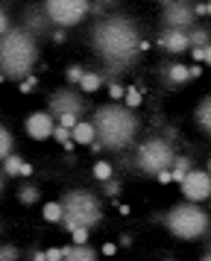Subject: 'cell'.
I'll use <instances>...</instances> for the list:
<instances>
[{
	"label": "cell",
	"mask_w": 211,
	"mask_h": 261,
	"mask_svg": "<svg viewBox=\"0 0 211 261\" xmlns=\"http://www.w3.org/2000/svg\"><path fill=\"white\" fill-rule=\"evenodd\" d=\"M94 53L112 68H126L141 53V36L129 18H106L91 33Z\"/></svg>",
	"instance_id": "obj_1"
},
{
	"label": "cell",
	"mask_w": 211,
	"mask_h": 261,
	"mask_svg": "<svg viewBox=\"0 0 211 261\" xmlns=\"http://www.w3.org/2000/svg\"><path fill=\"white\" fill-rule=\"evenodd\" d=\"M94 126H97V138L103 141L106 150H126L138 138L141 123L135 118V109L126 103H106L94 112Z\"/></svg>",
	"instance_id": "obj_2"
},
{
	"label": "cell",
	"mask_w": 211,
	"mask_h": 261,
	"mask_svg": "<svg viewBox=\"0 0 211 261\" xmlns=\"http://www.w3.org/2000/svg\"><path fill=\"white\" fill-rule=\"evenodd\" d=\"M35 62H38V44L27 27L0 36V71L6 80H18V83L27 80L33 73Z\"/></svg>",
	"instance_id": "obj_3"
},
{
	"label": "cell",
	"mask_w": 211,
	"mask_h": 261,
	"mask_svg": "<svg viewBox=\"0 0 211 261\" xmlns=\"http://www.w3.org/2000/svg\"><path fill=\"white\" fill-rule=\"evenodd\" d=\"M164 226H167V232L179 241H199V238L208 232L211 226V217L205 208H199V202H179L173 205L167 217H164Z\"/></svg>",
	"instance_id": "obj_4"
},
{
	"label": "cell",
	"mask_w": 211,
	"mask_h": 261,
	"mask_svg": "<svg viewBox=\"0 0 211 261\" xmlns=\"http://www.w3.org/2000/svg\"><path fill=\"white\" fill-rule=\"evenodd\" d=\"M62 205H65V217L62 223L65 229H76V226H85L91 229L103 220V212H100V200L94 197L91 191H68L62 197Z\"/></svg>",
	"instance_id": "obj_5"
},
{
	"label": "cell",
	"mask_w": 211,
	"mask_h": 261,
	"mask_svg": "<svg viewBox=\"0 0 211 261\" xmlns=\"http://www.w3.org/2000/svg\"><path fill=\"white\" fill-rule=\"evenodd\" d=\"M173 159H176V153H173V147H170L167 138H147L135 150V165H138V170L150 173V176L167 170V167L173 165Z\"/></svg>",
	"instance_id": "obj_6"
},
{
	"label": "cell",
	"mask_w": 211,
	"mask_h": 261,
	"mask_svg": "<svg viewBox=\"0 0 211 261\" xmlns=\"http://www.w3.org/2000/svg\"><path fill=\"white\" fill-rule=\"evenodd\" d=\"M44 12L53 27L70 30L82 24V18L91 12V0H44Z\"/></svg>",
	"instance_id": "obj_7"
},
{
	"label": "cell",
	"mask_w": 211,
	"mask_h": 261,
	"mask_svg": "<svg viewBox=\"0 0 211 261\" xmlns=\"http://www.w3.org/2000/svg\"><path fill=\"white\" fill-rule=\"evenodd\" d=\"M162 24H164V30H185V33H191L194 24H197L194 6H191L188 0H173V3H167L164 12H162Z\"/></svg>",
	"instance_id": "obj_8"
},
{
	"label": "cell",
	"mask_w": 211,
	"mask_h": 261,
	"mask_svg": "<svg viewBox=\"0 0 211 261\" xmlns=\"http://www.w3.org/2000/svg\"><path fill=\"white\" fill-rule=\"evenodd\" d=\"M179 191L182 197L191 202H202V200H211V173L208 170H197L191 167L185 173V179L179 182Z\"/></svg>",
	"instance_id": "obj_9"
},
{
	"label": "cell",
	"mask_w": 211,
	"mask_h": 261,
	"mask_svg": "<svg viewBox=\"0 0 211 261\" xmlns=\"http://www.w3.org/2000/svg\"><path fill=\"white\" fill-rule=\"evenodd\" d=\"M47 109L53 112V115H82L85 112V97L76 94L73 88H56L50 100H47Z\"/></svg>",
	"instance_id": "obj_10"
},
{
	"label": "cell",
	"mask_w": 211,
	"mask_h": 261,
	"mask_svg": "<svg viewBox=\"0 0 211 261\" xmlns=\"http://www.w3.org/2000/svg\"><path fill=\"white\" fill-rule=\"evenodd\" d=\"M23 129L33 141H47V138H53V129H56V115L50 109L47 112H33L23 120Z\"/></svg>",
	"instance_id": "obj_11"
},
{
	"label": "cell",
	"mask_w": 211,
	"mask_h": 261,
	"mask_svg": "<svg viewBox=\"0 0 211 261\" xmlns=\"http://www.w3.org/2000/svg\"><path fill=\"white\" fill-rule=\"evenodd\" d=\"M162 47L167 50V53L179 56V53L191 50V38H188L185 30H164L162 33Z\"/></svg>",
	"instance_id": "obj_12"
},
{
	"label": "cell",
	"mask_w": 211,
	"mask_h": 261,
	"mask_svg": "<svg viewBox=\"0 0 211 261\" xmlns=\"http://www.w3.org/2000/svg\"><path fill=\"white\" fill-rule=\"evenodd\" d=\"M62 255H65V261H94L97 249L88 244H68V247H62Z\"/></svg>",
	"instance_id": "obj_13"
},
{
	"label": "cell",
	"mask_w": 211,
	"mask_h": 261,
	"mask_svg": "<svg viewBox=\"0 0 211 261\" xmlns=\"http://www.w3.org/2000/svg\"><path fill=\"white\" fill-rule=\"evenodd\" d=\"M97 141V126H94V120H82L73 126V144H82V147H91Z\"/></svg>",
	"instance_id": "obj_14"
},
{
	"label": "cell",
	"mask_w": 211,
	"mask_h": 261,
	"mask_svg": "<svg viewBox=\"0 0 211 261\" xmlns=\"http://www.w3.org/2000/svg\"><path fill=\"white\" fill-rule=\"evenodd\" d=\"M194 120H197V126L205 135H211V94H205L199 100V106L194 109Z\"/></svg>",
	"instance_id": "obj_15"
},
{
	"label": "cell",
	"mask_w": 211,
	"mask_h": 261,
	"mask_svg": "<svg viewBox=\"0 0 211 261\" xmlns=\"http://www.w3.org/2000/svg\"><path fill=\"white\" fill-rule=\"evenodd\" d=\"M164 80L173 83V85H185V83H191V68L176 62V65H170V68L164 71Z\"/></svg>",
	"instance_id": "obj_16"
},
{
	"label": "cell",
	"mask_w": 211,
	"mask_h": 261,
	"mask_svg": "<svg viewBox=\"0 0 211 261\" xmlns=\"http://www.w3.org/2000/svg\"><path fill=\"white\" fill-rule=\"evenodd\" d=\"M82 94H94V91H100L103 88V73H97V71H85V76H82Z\"/></svg>",
	"instance_id": "obj_17"
},
{
	"label": "cell",
	"mask_w": 211,
	"mask_h": 261,
	"mask_svg": "<svg viewBox=\"0 0 211 261\" xmlns=\"http://www.w3.org/2000/svg\"><path fill=\"white\" fill-rule=\"evenodd\" d=\"M41 217H44L47 223H62V217H65V205H62V200L59 202H44Z\"/></svg>",
	"instance_id": "obj_18"
},
{
	"label": "cell",
	"mask_w": 211,
	"mask_h": 261,
	"mask_svg": "<svg viewBox=\"0 0 211 261\" xmlns=\"http://www.w3.org/2000/svg\"><path fill=\"white\" fill-rule=\"evenodd\" d=\"M191 165H194V162H191L188 155H176V159H173V165H170V173H173V182H182V179H185V173L191 170Z\"/></svg>",
	"instance_id": "obj_19"
},
{
	"label": "cell",
	"mask_w": 211,
	"mask_h": 261,
	"mask_svg": "<svg viewBox=\"0 0 211 261\" xmlns=\"http://www.w3.org/2000/svg\"><path fill=\"white\" fill-rule=\"evenodd\" d=\"M188 38H191V47H208L211 44V33L205 27H194V30L188 33Z\"/></svg>",
	"instance_id": "obj_20"
},
{
	"label": "cell",
	"mask_w": 211,
	"mask_h": 261,
	"mask_svg": "<svg viewBox=\"0 0 211 261\" xmlns=\"http://www.w3.org/2000/svg\"><path fill=\"white\" fill-rule=\"evenodd\" d=\"M0 165H3V173H6V176H21L23 159H21V155H15V153H9L3 162H0Z\"/></svg>",
	"instance_id": "obj_21"
},
{
	"label": "cell",
	"mask_w": 211,
	"mask_h": 261,
	"mask_svg": "<svg viewBox=\"0 0 211 261\" xmlns=\"http://www.w3.org/2000/svg\"><path fill=\"white\" fill-rule=\"evenodd\" d=\"M9 153H15V138H12V132L0 123V162H3Z\"/></svg>",
	"instance_id": "obj_22"
},
{
	"label": "cell",
	"mask_w": 211,
	"mask_h": 261,
	"mask_svg": "<svg viewBox=\"0 0 211 261\" xmlns=\"http://www.w3.org/2000/svg\"><path fill=\"white\" fill-rule=\"evenodd\" d=\"M53 141H59L62 147H73V129H68V126H62V123H56V129H53Z\"/></svg>",
	"instance_id": "obj_23"
},
{
	"label": "cell",
	"mask_w": 211,
	"mask_h": 261,
	"mask_svg": "<svg viewBox=\"0 0 211 261\" xmlns=\"http://www.w3.org/2000/svg\"><path fill=\"white\" fill-rule=\"evenodd\" d=\"M18 200H21L23 205H33V202H38V188L27 182L23 188H18Z\"/></svg>",
	"instance_id": "obj_24"
},
{
	"label": "cell",
	"mask_w": 211,
	"mask_h": 261,
	"mask_svg": "<svg viewBox=\"0 0 211 261\" xmlns=\"http://www.w3.org/2000/svg\"><path fill=\"white\" fill-rule=\"evenodd\" d=\"M91 173H94V179H97V182H106V179H112V176H115V167L109 165V162H97Z\"/></svg>",
	"instance_id": "obj_25"
},
{
	"label": "cell",
	"mask_w": 211,
	"mask_h": 261,
	"mask_svg": "<svg viewBox=\"0 0 211 261\" xmlns=\"http://www.w3.org/2000/svg\"><path fill=\"white\" fill-rule=\"evenodd\" d=\"M82 76H85V68L82 65H68V71H65V80H68L70 85H80Z\"/></svg>",
	"instance_id": "obj_26"
},
{
	"label": "cell",
	"mask_w": 211,
	"mask_h": 261,
	"mask_svg": "<svg viewBox=\"0 0 211 261\" xmlns=\"http://www.w3.org/2000/svg\"><path fill=\"white\" fill-rule=\"evenodd\" d=\"M141 100H144V97H141L138 88H126V94H123V103H126L129 109H138V106H141Z\"/></svg>",
	"instance_id": "obj_27"
},
{
	"label": "cell",
	"mask_w": 211,
	"mask_h": 261,
	"mask_svg": "<svg viewBox=\"0 0 211 261\" xmlns=\"http://www.w3.org/2000/svg\"><path fill=\"white\" fill-rule=\"evenodd\" d=\"M21 258V252H18V247H9V244H0V261H15Z\"/></svg>",
	"instance_id": "obj_28"
},
{
	"label": "cell",
	"mask_w": 211,
	"mask_h": 261,
	"mask_svg": "<svg viewBox=\"0 0 211 261\" xmlns=\"http://www.w3.org/2000/svg\"><path fill=\"white\" fill-rule=\"evenodd\" d=\"M123 94H126V88H123L120 83H112V85H109V97H112L115 103H123Z\"/></svg>",
	"instance_id": "obj_29"
},
{
	"label": "cell",
	"mask_w": 211,
	"mask_h": 261,
	"mask_svg": "<svg viewBox=\"0 0 211 261\" xmlns=\"http://www.w3.org/2000/svg\"><path fill=\"white\" fill-rule=\"evenodd\" d=\"M70 238H73V244H88V229L76 226V229H70Z\"/></svg>",
	"instance_id": "obj_30"
},
{
	"label": "cell",
	"mask_w": 211,
	"mask_h": 261,
	"mask_svg": "<svg viewBox=\"0 0 211 261\" xmlns=\"http://www.w3.org/2000/svg\"><path fill=\"white\" fill-rule=\"evenodd\" d=\"M56 123H62V126H68V129H73L76 123H80V115H59Z\"/></svg>",
	"instance_id": "obj_31"
},
{
	"label": "cell",
	"mask_w": 211,
	"mask_h": 261,
	"mask_svg": "<svg viewBox=\"0 0 211 261\" xmlns=\"http://www.w3.org/2000/svg\"><path fill=\"white\" fill-rule=\"evenodd\" d=\"M106 194H109V197H117V194H120V182H117V179L115 176H112V179H106Z\"/></svg>",
	"instance_id": "obj_32"
},
{
	"label": "cell",
	"mask_w": 211,
	"mask_h": 261,
	"mask_svg": "<svg viewBox=\"0 0 211 261\" xmlns=\"http://www.w3.org/2000/svg\"><path fill=\"white\" fill-rule=\"evenodd\" d=\"M44 255H47V261H65V255H62V247H47Z\"/></svg>",
	"instance_id": "obj_33"
},
{
	"label": "cell",
	"mask_w": 211,
	"mask_h": 261,
	"mask_svg": "<svg viewBox=\"0 0 211 261\" xmlns=\"http://www.w3.org/2000/svg\"><path fill=\"white\" fill-rule=\"evenodd\" d=\"M9 30H12V27H9V15H6L3 9H0V36H6Z\"/></svg>",
	"instance_id": "obj_34"
},
{
	"label": "cell",
	"mask_w": 211,
	"mask_h": 261,
	"mask_svg": "<svg viewBox=\"0 0 211 261\" xmlns=\"http://www.w3.org/2000/svg\"><path fill=\"white\" fill-rule=\"evenodd\" d=\"M155 179H159V182H164V185H167V182H173V173H170V167H167V170H162V173H155Z\"/></svg>",
	"instance_id": "obj_35"
},
{
	"label": "cell",
	"mask_w": 211,
	"mask_h": 261,
	"mask_svg": "<svg viewBox=\"0 0 211 261\" xmlns=\"http://www.w3.org/2000/svg\"><path fill=\"white\" fill-rule=\"evenodd\" d=\"M191 56L197 62H205V47H191Z\"/></svg>",
	"instance_id": "obj_36"
},
{
	"label": "cell",
	"mask_w": 211,
	"mask_h": 261,
	"mask_svg": "<svg viewBox=\"0 0 211 261\" xmlns=\"http://www.w3.org/2000/svg\"><path fill=\"white\" fill-rule=\"evenodd\" d=\"M194 15H208V6H205V3H197V6H194Z\"/></svg>",
	"instance_id": "obj_37"
},
{
	"label": "cell",
	"mask_w": 211,
	"mask_h": 261,
	"mask_svg": "<svg viewBox=\"0 0 211 261\" xmlns=\"http://www.w3.org/2000/svg\"><path fill=\"white\" fill-rule=\"evenodd\" d=\"M100 252H103V255H115L117 247H115V244H103V249H100Z\"/></svg>",
	"instance_id": "obj_38"
},
{
	"label": "cell",
	"mask_w": 211,
	"mask_h": 261,
	"mask_svg": "<svg viewBox=\"0 0 211 261\" xmlns=\"http://www.w3.org/2000/svg\"><path fill=\"white\" fill-rule=\"evenodd\" d=\"M21 176H33V165H30V162H23V167H21Z\"/></svg>",
	"instance_id": "obj_39"
},
{
	"label": "cell",
	"mask_w": 211,
	"mask_h": 261,
	"mask_svg": "<svg viewBox=\"0 0 211 261\" xmlns=\"http://www.w3.org/2000/svg\"><path fill=\"white\" fill-rule=\"evenodd\" d=\"M199 76H202V68H199V65H194V68H191V80H199Z\"/></svg>",
	"instance_id": "obj_40"
},
{
	"label": "cell",
	"mask_w": 211,
	"mask_h": 261,
	"mask_svg": "<svg viewBox=\"0 0 211 261\" xmlns=\"http://www.w3.org/2000/svg\"><path fill=\"white\" fill-rule=\"evenodd\" d=\"M33 261H47L44 249H35V252H33Z\"/></svg>",
	"instance_id": "obj_41"
},
{
	"label": "cell",
	"mask_w": 211,
	"mask_h": 261,
	"mask_svg": "<svg viewBox=\"0 0 211 261\" xmlns=\"http://www.w3.org/2000/svg\"><path fill=\"white\" fill-rule=\"evenodd\" d=\"M53 41H65V30H62V27H59L56 33H53Z\"/></svg>",
	"instance_id": "obj_42"
},
{
	"label": "cell",
	"mask_w": 211,
	"mask_h": 261,
	"mask_svg": "<svg viewBox=\"0 0 211 261\" xmlns=\"http://www.w3.org/2000/svg\"><path fill=\"white\" fill-rule=\"evenodd\" d=\"M205 65H211V44L205 47Z\"/></svg>",
	"instance_id": "obj_43"
},
{
	"label": "cell",
	"mask_w": 211,
	"mask_h": 261,
	"mask_svg": "<svg viewBox=\"0 0 211 261\" xmlns=\"http://www.w3.org/2000/svg\"><path fill=\"white\" fill-rule=\"evenodd\" d=\"M3 176H6V173H3V170H0V194H3Z\"/></svg>",
	"instance_id": "obj_44"
},
{
	"label": "cell",
	"mask_w": 211,
	"mask_h": 261,
	"mask_svg": "<svg viewBox=\"0 0 211 261\" xmlns=\"http://www.w3.org/2000/svg\"><path fill=\"white\" fill-rule=\"evenodd\" d=\"M202 258H205V261H211V249H208V252H205V255H202Z\"/></svg>",
	"instance_id": "obj_45"
},
{
	"label": "cell",
	"mask_w": 211,
	"mask_h": 261,
	"mask_svg": "<svg viewBox=\"0 0 211 261\" xmlns=\"http://www.w3.org/2000/svg\"><path fill=\"white\" fill-rule=\"evenodd\" d=\"M159 3H162V6H167V3H173V0H159Z\"/></svg>",
	"instance_id": "obj_46"
},
{
	"label": "cell",
	"mask_w": 211,
	"mask_h": 261,
	"mask_svg": "<svg viewBox=\"0 0 211 261\" xmlns=\"http://www.w3.org/2000/svg\"><path fill=\"white\" fill-rule=\"evenodd\" d=\"M3 80H6V76H3V71H0V83H3Z\"/></svg>",
	"instance_id": "obj_47"
},
{
	"label": "cell",
	"mask_w": 211,
	"mask_h": 261,
	"mask_svg": "<svg viewBox=\"0 0 211 261\" xmlns=\"http://www.w3.org/2000/svg\"><path fill=\"white\" fill-rule=\"evenodd\" d=\"M205 6H208V15H211V3H205Z\"/></svg>",
	"instance_id": "obj_48"
},
{
	"label": "cell",
	"mask_w": 211,
	"mask_h": 261,
	"mask_svg": "<svg viewBox=\"0 0 211 261\" xmlns=\"http://www.w3.org/2000/svg\"><path fill=\"white\" fill-rule=\"evenodd\" d=\"M208 173H211V159H208Z\"/></svg>",
	"instance_id": "obj_49"
},
{
	"label": "cell",
	"mask_w": 211,
	"mask_h": 261,
	"mask_svg": "<svg viewBox=\"0 0 211 261\" xmlns=\"http://www.w3.org/2000/svg\"><path fill=\"white\" fill-rule=\"evenodd\" d=\"M100 3H112V0H100Z\"/></svg>",
	"instance_id": "obj_50"
}]
</instances>
